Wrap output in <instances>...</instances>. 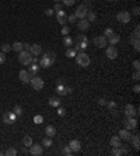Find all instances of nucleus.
I'll list each match as a JSON object with an SVG mask.
<instances>
[{"instance_id":"nucleus-1","label":"nucleus","mask_w":140,"mask_h":156,"mask_svg":"<svg viewBox=\"0 0 140 156\" xmlns=\"http://www.w3.org/2000/svg\"><path fill=\"white\" fill-rule=\"evenodd\" d=\"M56 62V53H52V52H46L42 58L39 59V68H51L53 63Z\"/></svg>"},{"instance_id":"nucleus-2","label":"nucleus","mask_w":140,"mask_h":156,"mask_svg":"<svg viewBox=\"0 0 140 156\" xmlns=\"http://www.w3.org/2000/svg\"><path fill=\"white\" fill-rule=\"evenodd\" d=\"M76 62L78 66H81V68H88L90 66V63H91V59H90V56L87 55L86 52H77L76 53Z\"/></svg>"},{"instance_id":"nucleus-3","label":"nucleus","mask_w":140,"mask_h":156,"mask_svg":"<svg viewBox=\"0 0 140 156\" xmlns=\"http://www.w3.org/2000/svg\"><path fill=\"white\" fill-rule=\"evenodd\" d=\"M32 53L30 51H21L18 52V62L24 65V66H28V65H31L32 63Z\"/></svg>"},{"instance_id":"nucleus-4","label":"nucleus","mask_w":140,"mask_h":156,"mask_svg":"<svg viewBox=\"0 0 140 156\" xmlns=\"http://www.w3.org/2000/svg\"><path fill=\"white\" fill-rule=\"evenodd\" d=\"M30 83L32 86L34 90H41L43 87V79L42 77H39V76H31V80H30Z\"/></svg>"},{"instance_id":"nucleus-5","label":"nucleus","mask_w":140,"mask_h":156,"mask_svg":"<svg viewBox=\"0 0 140 156\" xmlns=\"http://www.w3.org/2000/svg\"><path fill=\"white\" fill-rule=\"evenodd\" d=\"M88 11L90 10H88V6H87V4H80V6L76 7L74 14H76L77 18H86V16H87Z\"/></svg>"},{"instance_id":"nucleus-6","label":"nucleus","mask_w":140,"mask_h":156,"mask_svg":"<svg viewBox=\"0 0 140 156\" xmlns=\"http://www.w3.org/2000/svg\"><path fill=\"white\" fill-rule=\"evenodd\" d=\"M137 127V120L135 118V117H126L125 120H123V128L125 129H135Z\"/></svg>"},{"instance_id":"nucleus-7","label":"nucleus","mask_w":140,"mask_h":156,"mask_svg":"<svg viewBox=\"0 0 140 156\" xmlns=\"http://www.w3.org/2000/svg\"><path fill=\"white\" fill-rule=\"evenodd\" d=\"M130 18H132V16H130L129 11H119L118 14H116V20L119 23H122V24L130 23Z\"/></svg>"},{"instance_id":"nucleus-8","label":"nucleus","mask_w":140,"mask_h":156,"mask_svg":"<svg viewBox=\"0 0 140 156\" xmlns=\"http://www.w3.org/2000/svg\"><path fill=\"white\" fill-rule=\"evenodd\" d=\"M93 42H94V45H95L97 48H105L108 45L107 37H104V35H97V37H94Z\"/></svg>"},{"instance_id":"nucleus-9","label":"nucleus","mask_w":140,"mask_h":156,"mask_svg":"<svg viewBox=\"0 0 140 156\" xmlns=\"http://www.w3.org/2000/svg\"><path fill=\"white\" fill-rule=\"evenodd\" d=\"M43 152V148L42 145H38V144H32V145L30 146V153L32 156H39L42 155Z\"/></svg>"},{"instance_id":"nucleus-10","label":"nucleus","mask_w":140,"mask_h":156,"mask_svg":"<svg viewBox=\"0 0 140 156\" xmlns=\"http://www.w3.org/2000/svg\"><path fill=\"white\" fill-rule=\"evenodd\" d=\"M105 53H107L108 59H116V58H118V49H116L114 45L108 47L107 49H105Z\"/></svg>"},{"instance_id":"nucleus-11","label":"nucleus","mask_w":140,"mask_h":156,"mask_svg":"<svg viewBox=\"0 0 140 156\" xmlns=\"http://www.w3.org/2000/svg\"><path fill=\"white\" fill-rule=\"evenodd\" d=\"M90 25H91V23L87 20V18H80V21L77 23V28L80 31H87L90 28Z\"/></svg>"},{"instance_id":"nucleus-12","label":"nucleus","mask_w":140,"mask_h":156,"mask_svg":"<svg viewBox=\"0 0 140 156\" xmlns=\"http://www.w3.org/2000/svg\"><path fill=\"white\" fill-rule=\"evenodd\" d=\"M125 114H126V117H136L139 113H137V110L135 108V105L126 104V105H125Z\"/></svg>"},{"instance_id":"nucleus-13","label":"nucleus","mask_w":140,"mask_h":156,"mask_svg":"<svg viewBox=\"0 0 140 156\" xmlns=\"http://www.w3.org/2000/svg\"><path fill=\"white\" fill-rule=\"evenodd\" d=\"M56 20L59 24L65 25V23H67V14H66L65 10H60V11H56Z\"/></svg>"},{"instance_id":"nucleus-14","label":"nucleus","mask_w":140,"mask_h":156,"mask_svg":"<svg viewBox=\"0 0 140 156\" xmlns=\"http://www.w3.org/2000/svg\"><path fill=\"white\" fill-rule=\"evenodd\" d=\"M18 77H20V80L22 83H30V80H31V75H30L28 70H20Z\"/></svg>"},{"instance_id":"nucleus-15","label":"nucleus","mask_w":140,"mask_h":156,"mask_svg":"<svg viewBox=\"0 0 140 156\" xmlns=\"http://www.w3.org/2000/svg\"><path fill=\"white\" fill-rule=\"evenodd\" d=\"M119 138H120V141H130V138H132V132H130L129 129H120L119 131Z\"/></svg>"},{"instance_id":"nucleus-16","label":"nucleus","mask_w":140,"mask_h":156,"mask_svg":"<svg viewBox=\"0 0 140 156\" xmlns=\"http://www.w3.org/2000/svg\"><path fill=\"white\" fill-rule=\"evenodd\" d=\"M69 146H70V149L73 151V153H74V152H78V151L81 149V142L77 141V139H72V141L69 142Z\"/></svg>"},{"instance_id":"nucleus-17","label":"nucleus","mask_w":140,"mask_h":156,"mask_svg":"<svg viewBox=\"0 0 140 156\" xmlns=\"http://www.w3.org/2000/svg\"><path fill=\"white\" fill-rule=\"evenodd\" d=\"M107 40H108V42H109L111 45H116V44H119V42H120V35L114 32V34H111V35L108 37Z\"/></svg>"},{"instance_id":"nucleus-18","label":"nucleus","mask_w":140,"mask_h":156,"mask_svg":"<svg viewBox=\"0 0 140 156\" xmlns=\"http://www.w3.org/2000/svg\"><path fill=\"white\" fill-rule=\"evenodd\" d=\"M30 52L32 53L34 56H38V55H41V53H42V48H41V45H39V44H32V45H31V49H30Z\"/></svg>"},{"instance_id":"nucleus-19","label":"nucleus","mask_w":140,"mask_h":156,"mask_svg":"<svg viewBox=\"0 0 140 156\" xmlns=\"http://www.w3.org/2000/svg\"><path fill=\"white\" fill-rule=\"evenodd\" d=\"M45 135L49 136V138H53L56 135V128H55L53 125H48L46 128H45Z\"/></svg>"},{"instance_id":"nucleus-20","label":"nucleus","mask_w":140,"mask_h":156,"mask_svg":"<svg viewBox=\"0 0 140 156\" xmlns=\"http://www.w3.org/2000/svg\"><path fill=\"white\" fill-rule=\"evenodd\" d=\"M129 42L132 44V45H133V48H135V51H136V52H139V51H140V42H139V38H136V37L130 35Z\"/></svg>"},{"instance_id":"nucleus-21","label":"nucleus","mask_w":140,"mask_h":156,"mask_svg":"<svg viewBox=\"0 0 140 156\" xmlns=\"http://www.w3.org/2000/svg\"><path fill=\"white\" fill-rule=\"evenodd\" d=\"M126 153H128V152H126V149H123L122 145H120V146H115V148H114V151H112V155H115V156L126 155Z\"/></svg>"},{"instance_id":"nucleus-22","label":"nucleus","mask_w":140,"mask_h":156,"mask_svg":"<svg viewBox=\"0 0 140 156\" xmlns=\"http://www.w3.org/2000/svg\"><path fill=\"white\" fill-rule=\"evenodd\" d=\"M87 47H88V42H76L74 49L77 52H83L87 49Z\"/></svg>"},{"instance_id":"nucleus-23","label":"nucleus","mask_w":140,"mask_h":156,"mask_svg":"<svg viewBox=\"0 0 140 156\" xmlns=\"http://www.w3.org/2000/svg\"><path fill=\"white\" fill-rule=\"evenodd\" d=\"M109 145L112 146V148L120 146V138H119V136H112V138L109 139Z\"/></svg>"},{"instance_id":"nucleus-24","label":"nucleus","mask_w":140,"mask_h":156,"mask_svg":"<svg viewBox=\"0 0 140 156\" xmlns=\"http://www.w3.org/2000/svg\"><path fill=\"white\" fill-rule=\"evenodd\" d=\"M39 69H41V68H39L37 63H31V68L28 69V72H30V75H31V76H35L37 73L39 72Z\"/></svg>"},{"instance_id":"nucleus-25","label":"nucleus","mask_w":140,"mask_h":156,"mask_svg":"<svg viewBox=\"0 0 140 156\" xmlns=\"http://www.w3.org/2000/svg\"><path fill=\"white\" fill-rule=\"evenodd\" d=\"M11 49L16 52H21L24 49V44L22 42H14L13 45H11Z\"/></svg>"},{"instance_id":"nucleus-26","label":"nucleus","mask_w":140,"mask_h":156,"mask_svg":"<svg viewBox=\"0 0 140 156\" xmlns=\"http://www.w3.org/2000/svg\"><path fill=\"white\" fill-rule=\"evenodd\" d=\"M22 144H24V146H25V148H30V146L34 144V142H32V138H31L30 135H25V136H24V139H22Z\"/></svg>"},{"instance_id":"nucleus-27","label":"nucleus","mask_w":140,"mask_h":156,"mask_svg":"<svg viewBox=\"0 0 140 156\" xmlns=\"http://www.w3.org/2000/svg\"><path fill=\"white\" fill-rule=\"evenodd\" d=\"M49 105H52V107H59V105H60V99H59V97H51V99H49Z\"/></svg>"},{"instance_id":"nucleus-28","label":"nucleus","mask_w":140,"mask_h":156,"mask_svg":"<svg viewBox=\"0 0 140 156\" xmlns=\"http://www.w3.org/2000/svg\"><path fill=\"white\" fill-rule=\"evenodd\" d=\"M130 141H132V144H133V146H135L136 149H139V148H140V144H139V134H136V135H132Z\"/></svg>"},{"instance_id":"nucleus-29","label":"nucleus","mask_w":140,"mask_h":156,"mask_svg":"<svg viewBox=\"0 0 140 156\" xmlns=\"http://www.w3.org/2000/svg\"><path fill=\"white\" fill-rule=\"evenodd\" d=\"M63 44H65L66 47H72V45L74 44V40H73L72 37H69V35H65V37H63Z\"/></svg>"},{"instance_id":"nucleus-30","label":"nucleus","mask_w":140,"mask_h":156,"mask_svg":"<svg viewBox=\"0 0 140 156\" xmlns=\"http://www.w3.org/2000/svg\"><path fill=\"white\" fill-rule=\"evenodd\" d=\"M86 18L88 21H90V23H94V21L97 20V16H95V13H94V11H88V13H87V16H86Z\"/></svg>"},{"instance_id":"nucleus-31","label":"nucleus","mask_w":140,"mask_h":156,"mask_svg":"<svg viewBox=\"0 0 140 156\" xmlns=\"http://www.w3.org/2000/svg\"><path fill=\"white\" fill-rule=\"evenodd\" d=\"M3 122H4V124H9V125L13 124V121H11V118H10V113H9V111L3 114Z\"/></svg>"},{"instance_id":"nucleus-32","label":"nucleus","mask_w":140,"mask_h":156,"mask_svg":"<svg viewBox=\"0 0 140 156\" xmlns=\"http://www.w3.org/2000/svg\"><path fill=\"white\" fill-rule=\"evenodd\" d=\"M76 53H77V51L76 49H73V48H69L67 51H66V56L69 58V59H72V58H74Z\"/></svg>"},{"instance_id":"nucleus-33","label":"nucleus","mask_w":140,"mask_h":156,"mask_svg":"<svg viewBox=\"0 0 140 156\" xmlns=\"http://www.w3.org/2000/svg\"><path fill=\"white\" fill-rule=\"evenodd\" d=\"M42 146H45V148H49V146H52V139H51L49 136L43 138V139H42Z\"/></svg>"},{"instance_id":"nucleus-34","label":"nucleus","mask_w":140,"mask_h":156,"mask_svg":"<svg viewBox=\"0 0 140 156\" xmlns=\"http://www.w3.org/2000/svg\"><path fill=\"white\" fill-rule=\"evenodd\" d=\"M4 155L6 156H16L17 155V151H16L14 148H7V151L4 152Z\"/></svg>"},{"instance_id":"nucleus-35","label":"nucleus","mask_w":140,"mask_h":156,"mask_svg":"<svg viewBox=\"0 0 140 156\" xmlns=\"http://www.w3.org/2000/svg\"><path fill=\"white\" fill-rule=\"evenodd\" d=\"M76 42H88V38H87L84 34H80V35L76 38Z\"/></svg>"},{"instance_id":"nucleus-36","label":"nucleus","mask_w":140,"mask_h":156,"mask_svg":"<svg viewBox=\"0 0 140 156\" xmlns=\"http://www.w3.org/2000/svg\"><path fill=\"white\" fill-rule=\"evenodd\" d=\"M107 107L109 110L115 111V110H116V103H115V101H107Z\"/></svg>"},{"instance_id":"nucleus-37","label":"nucleus","mask_w":140,"mask_h":156,"mask_svg":"<svg viewBox=\"0 0 140 156\" xmlns=\"http://www.w3.org/2000/svg\"><path fill=\"white\" fill-rule=\"evenodd\" d=\"M63 153H65L66 156H70V155H73V151L70 149V146L69 145H66L65 148H63Z\"/></svg>"},{"instance_id":"nucleus-38","label":"nucleus","mask_w":140,"mask_h":156,"mask_svg":"<svg viewBox=\"0 0 140 156\" xmlns=\"http://www.w3.org/2000/svg\"><path fill=\"white\" fill-rule=\"evenodd\" d=\"M133 37H136V38H139L140 37V25L139 24H136V27H135V31H133V34H132Z\"/></svg>"},{"instance_id":"nucleus-39","label":"nucleus","mask_w":140,"mask_h":156,"mask_svg":"<svg viewBox=\"0 0 140 156\" xmlns=\"http://www.w3.org/2000/svg\"><path fill=\"white\" fill-rule=\"evenodd\" d=\"M60 10H63V4L59 3V1H56L53 6V11H60Z\"/></svg>"},{"instance_id":"nucleus-40","label":"nucleus","mask_w":140,"mask_h":156,"mask_svg":"<svg viewBox=\"0 0 140 156\" xmlns=\"http://www.w3.org/2000/svg\"><path fill=\"white\" fill-rule=\"evenodd\" d=\"M34 122H35V124H42L43 122L42 115H35V117H34Z\"/></svg>"},{"instance_id":"nucleus-41","label":"nucleus","mask_w":140,"mask_h":156,"mask_svg":"<svg viewBox=\"0 0 140 156\" xmlns=\"http://www.w3.org/2000/svg\"><path fill=\"white\" fill-rule=\"evenodd\" d=\"M13 113H16V115H21L22 114V107H21V105H16Z\"/></svg>"},{"instance_id":"nucleus-42","label":"nucleus","mask_w":140,"mask_h":156,"mask_svg":"<svg viewBox=\"0 0 140 156\" xmlns=\"http://www.w3.org/2000/svg\"><path fill=\"white\" fill-rule=\"evenodd\" d=\"M1 51L4 52V53L11 51V45H9V44H3V45H1Z\"/></svg>"},{"instance_id":"nucleus-43","label":"nucleus","mask_w":140,"mask_h":156,"mask_svg":"<svg viewBox=\"0 0 140 156\" xmlns=\"http://www.w3.org/2000/svg\"><path fill=\"white\" fill-rule=\"evenodd\" d=\"M74 1L76 0H62V4H65V6H73Z\"/></svg>"},{"instance_id":"nucleus-44","label":"nucleus","mask_w":140,"mask_h":156,"mask_svg":"<svg viewBox=\"0 0 140 156\" xmlns=\"http://www.w3.org/2000/svg\"><path fill=\"white\" fill-rule=\"evenodd\" d=\"M111 34H114V30H112V28H105V31H104V37H107L108 38Z\"/></svg>"},{"instance_id":"nucleus-45","label":"nucleus","mask_w":140,"mask_h":156,"mask_svg":"<svg viewBox=\"0 0 140 156\" xmlns=\"http://www.w3.org/2000/svg\"><path fill=\"white\" fill-rule=\"evenodd\" d=\"M132 13H133L135 16H139V14H140V7H139V6H135V7L132 9Z\"/></svg>"},{"instance_id":"nucleus-46","label":"nucleus","mask_w":140,"mask_h":156,"mask_svg":"<svg viewBox=\"0 0 140 156\" xmlns=\"http://www.w3.org/2000/svg\"><path fill=\"white\" fill-rule=\"evenodd\" d=\"M67 20L70 21V23H76V20H77V17H76V14L73 13V14H70V16H67Z\"/></svg>"},{"instance_id":"nucleus-47","label":"nucleus","mask_w":140,"mask_h":156,"mask_svg":"<svg viewBox=\"0 0 140 156\" xmlns=\"http://www.w3.org/2000/svg\"><path fill=\"white\" fill-rule=\"evenodd\" d=\"M57 114L60 115V117H65V115H66V110H65V108H62V107L59 105V110H57Z\"/></svg>"},{"instance_id":"nucleus-48","label":"nucleus","mask_w":140,"mask_h":156,"mask_svg":"<svg viewBox=\"0 0 140 156\" xmlns=\"http://www.w3.org/2000/svg\"><path fill=\"white\" fill-rule=\"evenodd\" d=\"M139 79H140V73H139V70H136V72L133 73V80L135 82H139Z\"/></svg>"},{"instance_id":"nucleus-49","label":"nucleus","mask_w":140,"mask_h":156,"mask_svg":"<svg viewBox=\"0 0 140 156\" xmlns=\"http://www.w3.org/2000/svg\"><path fill=\"white\" fill-rule=\"evenodd\" d=\"M69 32H70V28L66 27V25H63V28H62V34H63V35H69Z\"/></svg>"},{"instance_id":"nucleus-50","label":"nucleus","mask_w":140,"mask_h":156,"mask_svg":"<svg viewBox=\"0 0 140 156\" xmlns=\"http://www.w3.org/2000/svg\"><path fill=\"white\" fill-rule=\"evenodd\" d=\"M4 62H6V53L4 52H0V65Z\"/></svg>"},{"instance_id":"nucleus-51","label":"nucleus","mask_w":140,"mask_h":156,"mask_svg":"<svg viewBox=\"0 0 140 156\" xmlns=\"http://www.w3.org/2000/svg\"><path fill=\"white\" fill-rule=\"evenodd\" d=\"M133 68H135V70H139L140 69V62L136 59V61H133Z\"/></svg>"},{"instance_id":"nucleus-52","label":"nucleus","mask_w":140,"mask_h":156,"mask_svg":"<svg viewBox=\"0 0 140 156\" xmlns=\"http://www.w3.org/2000/svg\"><path fill=\"white\" fill-rule=\"evenodd\" d=\"M97 101H98L99 105H107V100H105V99H102V97H101V99H98Z\"/></svg>"},{"instance_id":"nucleus-53","label":"nucleus","mask_w":140,"mask_h":156,"mask_svg":"<svg viewBox=\"0 0 140 156\" xmlns=\"http://www.w3.org/2000/svg\"><path fill=\"white\" fill-rule=\"evenodd\" d=\"M53 9H46V10H45V14H46V16H53Z\"/></svg>"},{"instance_id":"nucleus-54","label":"nucleus","mask_w":140,"mask_h":156,"mask_svg":"<svg viewBox=\"0 0 140 156\" xmlns=\"http://www.w3.org/2000/svg\"><path fill=\"white\" fill-rule=\"evenodd\" d=\"M10 118H11V121L14 122V121H16V118H17V115H16V113H10Z\"/></svg>"},{"instance_id":"nucleus-55","label":"nucleus","mask_w":140,"mask_h":156,"mask_svg":"<svg viewBox=\"0 0 140 156\" xmlns=\"http://www.w3.org/2000/svg\"><path fill=\"white\" fill-rule=\"evenodd\" d=\"M133 92H135V93H139V92H140V87H139V84H136V86L133 87Z\"/></svg>"},{"instance_id":"nucleus-56","label":"nucleus","mask_w":140,"mask_h":156,"mask_svg":"<svg viewBox=\"0 0 140 156\" xmlns=\"http://www.w3.org/2000/svg\"><path fill=\"white\" fill-rule=\"evenodd\" d=\"M24 48H25V51H30L31 49V44H24Z\"/></svg>"},{"instance_id":"nucleus-57","label":"nucleus","mask_w":140,"mask_h":156,"mask_svg":"<svg viewBox=\"0 0 140 156\" xmlns=\"http://www.w3.org/2000/svg\"><path fill=\"white\" fill-rule=\"evenodd\" d=\"M1 155H4V153H3V152H0V156H1Z\"/></svg>"},{"instance_id":"nucleus-58","label":"nucleus","mask_w":140,"mask_h":156,"mask_svg":"<svg viewBox=\"0 0 140 156\" xmlns=\"http://www.w3.org/2000/svg\"><path fill=\"white\" fill-rule=\"evenodd\" d=\"M108 1H115V0H108Z\"/></svg>"},{"instance_id":"nucleus-59","label":"nucleus","mask_w":140,"mask_h":156,"mask_svg":"<svg viewBox=\"0 0 140 156\" xmlns=\"http://www.w3.org/2000/svg\"><path fill=\"white\" fill-rule=\"evenodd\" d=\"M0 49H1V44H0Z\"/></svg>"},{"instance_id":"nucleus-60","label":"nucleus","mask_w":140,"mask_h":156,"mask_svg":"<svg viewBox=\"0 0 140 156\" xmlns=\"http://www.w3.org/2000/svg\"><path fill=\"white\" fill-rule=\"evenodd\" d=\"M53 1H59V0H53Z\"/></svg>"}]
</instances>
